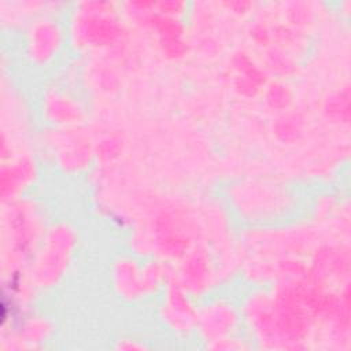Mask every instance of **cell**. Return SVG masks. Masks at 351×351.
<instances>
[{"label": "cell", "instance_id": "cell-1", "mask_svg": "<svg viewBox=\"0 0 351 351\" xmlns=\"http://www.w3.org/2000/svg\"><path fill=\"white\" fill-rule=\"evenodd\" d=\"M129 22L121 3L89 0L67 8L69 45L81 53L121 52L129 40Z\"/></svg>", "mask_w": 351, "mask_h": 351}, {"label": "cell", "instance_id": "cell-2", "mask_svg": "<svg viewBox=\"0 0 351 351\" xmlns=\"http://www.w3.org/2000/svg\"><path fill=\"white\" fill-rule=\"evenodd\" d=\"M32 197L4 203L1 210V271L27 269L49 222Z\"/></svg>", "mask_w": 351, "mask_h": 351}, {"label": "cell", "instance_id": "cell-3", "mask_svg": "<svg viewBox=\"0 0 351 351\" xmlns=\"http://www.w3.org/2000/svg\"><path fill=\"white\" fill-rule=\"evenodd\" d=\"M81 247V232L70 219H53L27 266V274L38 292H49L64 282Z\"/></svg>", "mask_w": 351, "mask_h": 351}, {"label": "cell", "instance_id": "cell-4", "mask_svg": "<svg viewBox=\"0 0 351 351\" xmlns=\"http://www.w3.org/2000/svg\"><path fill=\"white\" fill-rule=\"evenodd\" d=\"M55 3L25 22L21 27L19 52L23 62L38 71L52 69L59 63L69 45L66 19L58 11L63 5Z\"/></svg>", "mask_w": 351, "mask_h": 351}, {"label": "cell", "instance_id": "cell-5", "mask_svg": "<svg viewBox=\"0 0 351 351\" xmlns=\"http://www.w3.org/2000/svg\"><path fill=\"white\" fill-rule=\"evenodd\" d=\"M122 12L128 22L145 30L154 40L159 55L167 62L184 60L191 49L186 18L170 16L155 10V1L138 0L121 3Z\"/></svg>", "mask_w": 351, "mask_h": 351}, {"label": "cell", "instance_id": "cell-6", "mask_svg": "<svg viewBox=\"0 0 351 351\" xmlns=\"http://www.w3.org/2000/svg\"><path fill=\"white\" fill-rule=\"evenodd\" d=\"M233 263L229 251L219 252L218 247L197 241L174 263L173 277L193 298L203 299L233 271Z\"/></svg>", "mask_w": 351, "mask_h": 351}, {"label": "cell", "instance_id": "cell-7", "mask_svg": "<svg viewBox=\"0 0 351 351\" xmlns=\"http://www.w3.org/2000/svg\"><path fill=\"white\" fill-rule=\"evenodd\" d=\"M228 202L240 218L262 226L287 217L293 197L282 184L251 180L230 186Z\"/></svg>", "mask_w": 351, "mask_h": 351}, {"label": "cell", "instance_id": "cell-8", "mask_svg": "<svg viewBox=\"0 0 351 351\" xmlns=\"http://www.w3.org/2000/svg\"><path fill=\"white\" fill-rule=\"evenodd\" d=\"M40 145L53 167L67 176H80L96 162L95 137L86 125L45 128Z\"/></svg>", "mask_w": 351, "mask_h": 351}, {"label": "cell", "instance_id": "cell-9", "mask_svg": "<svg viewBox=\"0 0 351 351\" xmlns=\"http://www.w3.org/2000/svg\"><path fill=\"white\" fill-rule=\"evenodd\" d=\"M245 333L239 300L223 293H210L199 303L196 335L206 348L226 337Z\"/></svg>", "mask_w": 351, "mask_h": 351}, {"label": "cell", "instance_id": "cell-10", "mask_svg": "<svg viewBox=\"0 0 351 351\" xmlns=\"http://www.w3.org/2000/svg\"><path fill=\"white\" fill-rule=\"evenodd\" d=\"M38 111L47 128L82 126L88 121V104L77 88L64 81H52L43 86Z\"/></svg>", "mask_w": 351, "mask_h": 351}, {"label": "cell", "instance_id": "cell-11", "mask_svg": "<svg viewBox=\"0 0 351 351\" xmlns=\"http://www.w3.org/2000/svg\"><path fill=\"white\" fill-rule=\"evenodd\" d=\"M199 302L185 291L174 277L158 296L156 318L177 340H191L196 335Z\"/></svg>", "mask_w": 351, "mask_h": 351}, {"label": "cell", "instance_id": "cell-12", "mask_svg": "<svg viewBox=\"0 0 351 351\" xmlns=\"http://www.w3.org/2000/svg\"><path fill=\"white\" fill-rule=\"evenodd\" d=\"M40 163L33 152L19 151L10 159L1 162L0 196L1 204L25 197L37 184Z\"/></svg>", "mask_w": 351, "mask_h": 351}, {"label": "cell", "instance_id": "cell-13", "mask_svg": "<svg viewBox=\"0 0 351 351\" xmlns=\"http://www.w3.org/2000/svg\"><path fill=\"white\" fill-rule=\"evenodd\" d=\"M108 284L114 296L121 302H144L143 258L132 251L117 254L110 262Z\"/></svg>", "mask_w": 351, "mask_h": 351}, {"label": "cell", "instance_id": "cell-14", "mask_svg": "<svg viewBox=\"0 0 351 351\" xmlns=\"http://www.w3.org/2000/svg\"><path fill=\"white\" fill-rule=\"evenodd\" d=\"M230 85L237 96L245 100L261 97L270 75L245 49L234 51L229 58Z\"/></svg>", "mask_w": 351, "mask_h": 351}, {"label": "cell", "instance_id": "cell-15", "mask_svg": "<svg viewBox=\"0 0 351 351\" xmlns=\"http://www.w3.org/2000/svg\"><path fill=\"white\" fill-rule=\"evenodd\" d=\"M307 128L308 122L306 114L295 107L276 114L270 123V130L274 140L287 145L302 141L306 136Z\"/></svg>", "mask_w": 351, "mask_h": 351}, {"label": "cell", "instance_id": "cell-16", "mask_svg": "<svg viewBox=\"0 0 351 351\" xmlns=\"http://www.w3.org/2000/svg\"><path fill=\"white\" fill-rule=\"evenodd\" d=\"M350 84L346 82L328 92L321 101L322 117L335 125L350 123Z\"/></svg>", "mask_w": 351, "mask_h": 351}, {"label": "cell", "instance_id": "cell-17", "mask_svg": "<svg viewBox=\"0 0 351 351\" xmlns=\"http://www.w3.org/2000/svg\"><path fill=\"white\" fill-rule=\"evenodd\" d=\"M262 66L273 78L288 81L299 73L298 56L273 45L262 51Z\"/></svg>", "mask_w": 351, "mask_h": 351}, {"label": "cell", "instance_id": "cell-18", "mask_svg": "<svg viewBox=\"0 0 351 351\" xmlns=\"http://www.w3.org/2000/svg\"><path fill=\"white\" fill-rule=\"evenodd\" d=\"M259 99H262V103L267 110L280 114L295 107L296 93L288 81L270 78Z\"/></svg>", "mask_w": 351, "mask_h": 351}, {"label": "cell", "instance_id": "cell-19", "mask_svg": "<svg viewBox=\"0 0 351 351\" xmlns=\"http://www.w3.org/2000/svg\"><path fill=\"white\" fill-rule=\"evenodd\" d=\"M125 149V141L121 134L107 133L100 138H95L96 162L110 165L118 160Z\"/></svg>", "mask_w": 351, "mask_h": 351}, {"label": "cell", "instance_id": "cell-20", "mask_svg": "<svg viewBox=\"0 0 351 351\" xmlns=\"http://www.w3.org/2000/svg\"><path fill=\"white\" fill-rule=\"evenodd\" d=\"M247 37L252 47H255L259 51H265L271 45V26L270 19L266 18H256L254 19L248 29H247Z\"/></svg>", "mask_w": 351, "mask_h": 351}, {"label": "cell", "instance_id": "cell-21", "mask_svg": "<svg viewBox=\"0 0 351 351\" xmlns=\"http://www.w3.org/2000/svg\"><path fill=\"white\" fill-rule=\"evenodd\" d=\"M217 5L237 18L250 16L258 7V4L254 1H240V0L239 1H222V3H217Z\"/></svg>", "mask_w": 351, "mask_h": 351}, {"label": "cell", "instance_id": "cell-22", "mask_svg": "<svg viewBox=\"0 0 351 351\" xmlns=\"http://www.w3.org/2000/svg\"><path fill=\"white\" fill-rule=\"evenodd\" d=\"M117 344L114 348L117 350H145L149 348V346L145 343V340H141L134 336H122L118 340H115Z\"/></svg>", "mask_w": 351, "mask_h": 351}]
</instances>
